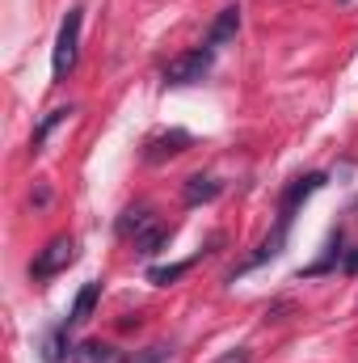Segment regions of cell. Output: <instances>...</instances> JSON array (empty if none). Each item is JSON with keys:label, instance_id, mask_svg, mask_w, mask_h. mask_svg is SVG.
I'll use <instances>...</instances> for the list:
<instances>
[{"label": "cell", "instance_id": "obj_16", "mask_svg": "<svg viewBox=\"0 0 358 363\" xmlns=\"http://www.w3.org/2000/svg\"><path fill=\"white\" fill-rule=\"evenodd\" d=\"M215 363H253V355H249L245 347H236V351H224V355H219Z\"/></svg>", "mask_w": 358, "mask_h": 363}, {"label": "cell", "instance_id": "obj_15", "mask_svg": "<svg viewBox=\"0 0 358 363\" xmlns=\"http://www.w3.org/2000/svg\"><path fill=\"white\" fill-rule=\"evenodd\" d=\"M68 114H72V106H64V110H51V114L42 118V127L34 131V144H42V140H47V135H51V131H55V127H59V123H64Z\"/></svg>", "mask_w": 358, "mask_h": 363}, {"label": "cell", "instance_id": "obj_5", "mask_svg": "<svg viewBox=\"0 0 358 363\" xmlns=\"http://www.w3.org/2000/svg\"><path fill=\"white\" fill-rule=\"evenodd\" d=\"M236 30H241V9H236V4H228V9L211 21V30H207V47H211V51L228 47V43L236 38Z\"/></svg>", "mask_w": 358, "mask_h": 363}, {"label": "cell", "instance_id": "obj_1", "mask_svg": "<svg viewBox=\"0 0 358 363\" xmlns=\"http://www.w3.org/2000/svg\"><path fill=\"white\" fill-rule=\"evenodd\" d=\"M76 47H81V9H68V17L59 21V34H55V51H51L55 81H68V72L76 68Z\"/></svg>", "mask_w": 358, "mask_h": 363}, {"label": "cell", "instance_id": "obj_9", "mask_svg": "<svg viewBox=\"0 0 358 363\" xmlns=\"http://www.w3.org/2000/svg\"><path fill=\"white\" fill-rule=\"evenodd\" d=\"M321 186H325V174H304V178H295V186L282 194V216H291V211H295L308 194H316Z\"/></svg>", "mask_w": 358, "mask_h": 363}, {"label": "cell", "instance_id": "obj_13", "mask_svg": "<svg viewBox=\"0 0 358 363\" xmlns=\"http://www.w3.org/2000/svg\"><path fill=\"white\" fill-rule=\"evenodd\" d=\"M194 262H198V258H185V262H173V267H152V271H148V283H156V287H169V283H178L181 274L194 271Z\"/></svg>", "mask_w": 358, "mask_h": 363}, {"label": "cell", "instance_id": "obj_3", "mask_svg": "<svg viewBox=\"0 0 358 363\" xmlns=\"http://www.w3.org/2000/svg\"><path fill=\"white\" fill-rule=\"evenodd\" d=\"M211 60H215L211 47H202V51H185V55H178V60H169V68H165V85H198V81L211 72Z\"/></svg>", "mask_w": 358, "mask_h": 363}, {"label": "cell", "instance_id": "obj_11", "mask_svg": "<svg viewBox=\"0 0 358 363\" xmlns=\"http://www.w3.org/2000/svg\"><path fill=\"white\" fill-rule=\"evenodd\" d=\"M68 351H72V347H68V325H59V330H51V334L42 338V359L47 363H64Z\"/></svg>", "mask_w": 358, "mask_h": 363}, {"label": "cell", "instance_id": "obj_8", "mask_svg": "<svg viewBox=\"0 0 358 363\" xmlns=\"http://www.w3.org/2000/svg\"><path fill=\"white\" fill-rule=\"evenodd\" d=\"M72 363H127V355L110 342H81L72 351Z\"/></svg>", "mask_w": 358, "mask_h": 363}, {"label": "cell", "instance_id": "obj_2", "mask_svg": "<svg viewBox=\"0 0 358 363\" xmlns=\"http://www.w3.org/2000/svg\"><path fill=\"white\" fill-rule=\"evenodd\" d=\"M72 262H76V241H72V237H51V241L38 250V258L30 262V274H34V279H51V274L68 271Z\"/></svg>", "mask_w": 358, "mask_h": 363}, {"label": "cell", "instance_id": "obj_10", "mask_svg": "<svg viewBox=\"0 0 358 363\" xmlns=\"http://www.w3.org/2000/svg\"><path fill=\"white\" fill-rule=\"evenodd\" d=\"M152 224H156L152 207H148V203H135V207H127V211H122L118 233H122V237H139V233H144V228H152Z\"/></svg>", "mask_w": 358, "mask_h": 363}, {"label": "cell", "instance_id": "obj_17", "mask_svg": "<svg viewBox=\"0 0 358 363\" xmlns=\"http://www.w3.org/2000/svg\"><path fill=\"white\" fill-rule=\"evenodd\" d=\"M161 359H165V347H152V351L144 355V363H161Z\"/></svg>", "mask_w": 358, "mask_h": 363}, {"label": "cell", "instance_id": "obj_6", "mask_svg": "<svg viewBox=\"0 0 358 363\" xmlns=\"http://www.w3.org/2000/svg\"><path fill=\"white\" fill-rule=\"evenodd\" d=\"M219 190H224V182L219 178H211V174H194V178H185V186H181V203H185V207H198V203H211Z\"/></svg>", "mask_w": 358, "mask_h": 363}, {"label": "cell", "instance_id": "obj_12", "mask_svg": "<svg viewBox=\"0 0 358 363\" xmlns=\"http://www.w3.org/2000/svg\"><path fill=\"white\" fill-rule=\"evenodd\" d=\"M165 241H169V228H165V224L156 220L152 228H144V233L135 237V250H139L144 258H152V254H161V245H165Z\"/></svg>", "mask_w": 358, "mask_h": 363}, {"label": "cell", "instance_id": "obj_7", "mask_svg": "<svg viewBox=\"0 0 358 363\" xmlns=\"http://www.w3.org/2000/svg\"><path fill=\"white\" fill-rule=\"evenodd\" d=\"M97 300H101V283L89 279L81 291H76V300H72V313H68V325H85L93 317V308H97Z\"/></svg>", "mask_w": 358, "mask_h": 363}, {"label": "cell", "instance_id": "obj_4", "mask_svg": "<svg viewBox=\"0 0 358 363\" xmlns=\"http://www.w3.org/2000/svg\"><path fill=\"white\" fill-rule=\"evenodd\" d=\"M190 144H194V140H190V131H181V127H173V131H161V135H152V140L144 144V161L161 165V161H169V157L185 152Z\"/></svg>", "mask_w": 358, "mask_h": 363}, {"label": "cell", "instance_id": "obj_18", "mask_svg": "<svg viewBox=\"0 0 358 363\" xmlns=\"http://www.w3.org/2000/svg\"><path fill=\"white\" fill-rule=\"evenodd\" d=\"M346 274H358V250L350 254V258H346Z\"/></svg>", "mask_w": 358, "mask_h": 363}, {"label": "cell", "instance_id": "obj_14", "mask_svg": "<svg viewBox=\"0 0 358 363\" xmlns=\"http://www.w3.org/2000/svg\"><path fill=\"white\" fill-rule=\"evenodd\" d=\"M342 241H346V237H342V228H337V233L329 237V254H325V258H321L316 267H308V271H304V274H325V271H329V267H333V262L342 258Z\"/></svg>", "mask_w": 358, "mask_h": 363}]
</instances>
